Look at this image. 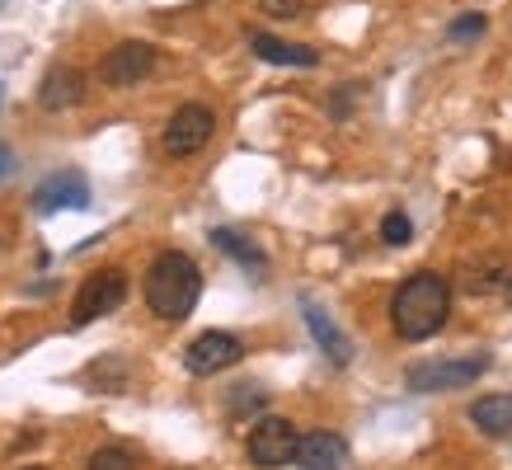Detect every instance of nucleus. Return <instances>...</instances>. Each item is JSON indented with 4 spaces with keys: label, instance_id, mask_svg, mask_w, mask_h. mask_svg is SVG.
I'll use <instances>...</instances> for the list:
<instances>
[{
    "label": "nucleus",
    "instance_id": "obj_1",
    "mask_svg": "<svg viewBox=\"0 0 512 470\" xmlns=\"http://www.w3.org/2000/svg\"><path fill=\"white\" fill-rule=\"evenodd\" d=\"M447 315H451V287L442 273H409L400 282L395 301H390V325L409 344L433 339L437 329L447 325Z\"/></svg>",
    "mask_w": 512,
    "mask_h": 470
},
{
    "label": "nucleus",
    "instance_id": "obj_2",
    "mask_svg": "<svg viewBox=\"0 0 512 470\" xmlns=\"http://www.w3.org/2000/svg\"><path fill=\"white\" fill-rule=\"evenodd\" d=\"M202 297V268L184 250H165L146 273V306L160 320H188Z\"/></svg>",
    "mask_w": 512,
    "mask_h": 470
},
{
    "label": "nucleus",
    "instance_id": "obj_3",
    "mask_svg": "<svg viewBox=\"0 0 512 470\" xmlns=\"http://www.w3.org/2000/svg\"><path fill=\"white\" fill-rule=\"evenodd\" d=\"M127 301V273L123 268H99L90 278L80 282L76 301H71V325H94V320H104L109 311H118Z\"/></svg>",
    "mask_w": 512,
    "mask_h": 470
},
{
    "label": "nucleus",
    "instance_id": "obj_4",
    "mask_svg": "<svg viewBox=\"0 0 512 470\" xmlns=\"http://www.w3.org/2000/svg\"><path fill=\"white\" fill-rule=\"evenodd\" d=\"M489 372V353H475V358H433L409 367V386L414 391H456V386H470Z\"/></svg>",
    "mask_w": 512,
    "mask_h": 470
},
{
    "label": "nucleus",
    "instance_id": "obj_5",
    "mask_svg": "<svg viewBox=\"0 0 512 470\" xmlns=\"http://www.w3.org/2000/svg\"><path fill=\"white\" fill-rule=\"evenodd\" d=\"M296 433L292 419H282V414H264V419L249 428V461L254 466H264V470H278V466H292V456H296Z\"/></svg>",
    "mask_w": 512,
    "mask_h": 470
},
{
    "label": "nucleus",
    "instance_id": "obj_6",
    "mask_svg": "<svg viewBox=\"0 0 512 470\" xmlns=\"http://www.w3.org/2000/svg\"><path fill=\"white\" fill-rule=\"evenodd\" d=\"M212 132H217V113L207 104H184L165 123V151L170 156H193V151H202L212 141Z\"/></svg>",
    "mask_w": 512,
    "mask_h": 470
},
{
    "label": "nucleus",
    "instance_id": "obj_7",
    "mask_svg": "<svg viewBox=\"0 0 512 470\" xmlns=\"http://www.w3.org/2000/svg\"><path fill=\"white\" fill-rule=\"evenodd\" d=\"M240 358H245V344H240L235 334H226V329H207V334H198V339L188 344L184 367L193 376H217V372H226V367H235Z\"/></svg>",
    "mask_w": 512,
    "mask_h": 470
},
{
    "label": "nucleus",
    "instance_id": "obj_8",
    "mask_svg": "<svg viewBox=\"0 0 512 470\" xmlns=\"http://www.w3.org/2000/svg\"><path fill=\"white\" fill-rule=\"evenodd\" d=\"M156 71V47L151 43H118L99 62V80L113 85V90H127V85H141V80Z\"/></svg>",
    "mask_w": 512,
    "mask_h": 470
},
{
    "label": "nucleus",
    "instance_id": "obj_9",
    "mask_svg": "<svg viewBox=\"0 0 512 470\" xmlns=\"http://www.w3.org/2000/svg\"><path fill=\"white\" fill-rule=\"evenodd\" d=\"M90 203V184H85V174L76 170H62V174H47L38 193H33V207L52 217V212H66V207H85Z\"/></svg>",
    "mask_w": 512,
    "mask_h": 470
},
{
    "label": "nucleus",
    "instance_id": "obj_10",
    "mask_svg": "<svg viewBox=\"0 0 512 470\" xmlns=\"http://www.w3.org/2000/svg\"><path fill=\"white\" fill-rule=\"evenodd\" d=\"M292 466H301V470H343L348 466V442H343L339 433H329V428L306 433V438H296Z\"/></svg>",
    "mask_w": 512,
    "mask_h": 470
},
{
    "label": "nucleus",
    "instance_id": "obj_11",
    "mask_svg": "<svg viewBox=\"0 0 512 470\" xmlns=\"http://www.w3.org/2000/svg\"><path fill=\"white\" fill-rule=\"evenodd\" d=\"M80 99H85V71L76 66H52L43 76V90H38V104L43 109H76Z\"/></svg>",
    "mask_w": 512,
    "mask_h": 470
},
{
    "label": "nucleus",
    "instance_id": "obj_12",
    "mask_svg": "<svg viewBox=\"0 0 512 470\" xmlns=\"http://www.w3.org/2000/svg\"><path fill=\"white\" fill-rule=\"evenodd\" d=\"M301 311H306V325H311V334H315V344L329 353V362H348L353 358V344H348V334H343L334 320H329V311L325 306H315V301H301Z\"/></svg>",
    "mask_w": 512,
    "mask_h": 470
},
{
    "label": "nucleus",
    "instance_id": "obj_13",
    "mask_svg": "<svg viewBox=\"0 0 512 470\" xmlns=\"http://www.w3.org/2000/svg\"><path fill=\"white\" fill-rule=\"evenodd\" d=\"M249 47L259 62H273V66H315L320 52L315 47H301V43H282L273 33H249Z\"/></svg>",
    "mask_w": 512,
    "mask_h": 470
},
{
    "label": "nucleus",
    "instance_id": "obj_14",
    "mask_svg": "<svg viewBox=\"0 0 512 470\" xmlns=\"http://www.w3.org/2000/svg\"><path fill=\"white\" fill-rule=\"evenodd\" d=\"M470 423L489 433V438H508L512 433V395H484L470 405Z\"/></svg>",
    "mask_w": 512,
    "mask_h": 470
},
{
    "label": "nucleus",
    "instance_id": "obj_15",
    "mask_svg": "<svg viewBox=\"0 0 512 470\" xmlns=\"http://www.w3.org/2000/svg\"><path fill=\"white\" fill-rule=\"evenodd\" d=\"M212 245H217L221 254H231L235 264L254 268V273H259V268L268 264V259H264V250H259L254 240H245V235H240V231H226V226H217V231H212Z\"/></svg>",
    "mask_w": 512,
    "mask_h": 470
},
{
    "label": "nucleus",
    "instance_id": "obj_16",
    "mask_svg": "<svg viewBox=\"0 0 512 470\" xmlns=\"http://www.w3.org/2000/svg\"><path fill=\"white\" fill-rule=\"evenodd\" d=\"M381 240H386V245H395V250H400V245H409V240H414L409 217H404V212H390V217L381 221Z\"/></svg>",
    "mask_w": 512,
    "mask_h": 470
},
{
    "label": "nucleus",
    "instance_id": "obj_17",
    "mask_svg": "<svg viewBox=\"0 0 512 470\" xmlns=\"http://www.w3.org/2000/svg\"><path fill=\"white\" fill-rule=\"evenodd\" d=\"M85 470H137V466H132V456H127L123 447H99Z\"/></svg>",
    "mask_w": 512,
    "mask_h": 470
},
{
    "label": "nucleus",
    "instance_id": "obj_18",
    "mask_svg": "<svg viewBox=\"0 0 512 470\" xmlns=\"http://www.w3.org/2000/svg\"><path fill=\"white\" fill-rule=\"evenodd\" d=\"M306 5L311 0H259V10L273 19H296V15H306Z\"/></svg>",
    "mask_w": 512,
    "mask_h": 470
},
{
    "label": "nucleus",
    "instance_id": "obj_19",
    "mask_svg": "<svg viewBox=\"0 0 512 470\" xmlns=\"http://www.w3.org/2000/svg\"><path fill=\"white\" fill-rule=\"evenodd\" d=\"M475 33H484V15H466L451 24V38H475Z\"/></svg>",
    "mask_w": 512,
    "mask_h": 470
},
{
    "label": "nucleus",
    "instance_id": "obj_20",
    "mask_svg": "<svg viewBox=\"0 0 512 470\" xmlns=\"http://www.w3.org/2000/svg\"><path fill=\"white\" fill-rule=\"evenodd\" d=\"M15 170V156H10V146H0V179Z\"/></svg>",
    "mask_w": 512,
    "mask_h": 470
},
{
    "label": "nucleus",
    "instance_id": "obj_21",
    "mask_svg": "<svg viewBox=\"0 0 512 470\" xmlns=\"http://www.w3.org/2000/svg\"><path fill=\"white\" fill-rule=\"evenodd\" d=\"M503 297H508V306H512V278H508V282H503Z\"/></svg>",
    "mask_w": 512,
    "mask_h": 470
},
{
    "label": "nucleus",
    "instance_id": "obj_22",
    "mask_svg": "<svg viewBox=\"0 0 512 470\" xmlns=\"http://www.w3.org/2000/svg\"><path fill=\"white\" fill-rule=\"evenodd\" d=\"M24 470H43V466H24Z\"/></svg>",
    "mask_w": 512,
    "mask_h": 470
}]
</instances>
